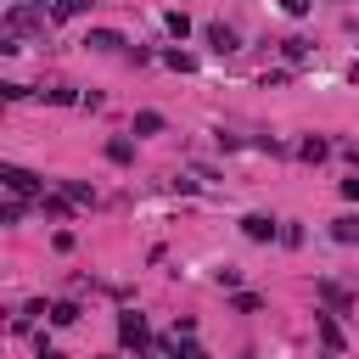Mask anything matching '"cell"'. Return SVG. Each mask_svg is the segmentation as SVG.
I'll return each mask as SVG.
<instances>
[{
	"label": "cell",
	"instance_id": "4fadbf2b",
	"mask_svg": "<svg viewBox=\"0 0 359 359\" xmlns=\"http://www.w3.org/2000/svg\"><path fill=\"white\" fill-rule=\"evenodd\" d=\"M45 101H50V107H79V101H84V95H79V90H67V84H62V90H45Z\"/></svg>",
	"mask_w": 359,
	"mask_h": 359
},
{
	"label": "cell",
	"instance_id": "603a6c76",
	"mask_svg": "<svg viewBox=\"0 0 359 359\" xmlns=\"http://www.w3.org/2000/svg\"><path fill=\"white\" fill-rule=\"evenodd\" d=\"M280 6H286L292 17H309V11H314V0H280Z\"/></svg>",
	"mask_w": 359,
	"mask_h": 359
},
{
	"label": "cell",
	"instance_id": "3957f363",
	"mask_svg": "<svg viewBox=\"0 0 359 359\" xmlns=\"http://www.w3.org/2000/svg\"><path fill=\"white\" fill-rule=\"evenodd\" d=\"M118 337H123L129 348H146V342H151V325H146L140 314H118Z\"/></svg>",
	"mask_w": 359,
	"mask_h": 359
},
{
	"label": "cell",
	"instance_id": "52a82bcc",
	"mask_svg": "<svg viewBox=\"0 0 359 359\" xmlns=\"http://www.w3.org/2000/svg\"><path fill=\"white\" fill-rule=\"evenodd\" d=\"M314 325H320V342H325L331 353H342V325H337L331 314H314Z\"/></svg>",
	"mask_w": 359,
	"mask_h": 359
},
{
	"label": "cell",
	"instance_id": "ac0fdd59",
	"mask_svg": "<svg viewBox=\"0 0 359 359\" xmlns=\"http://www.w3.org/2000/svg\"><path fill=\"white\" fill-rule=\"evenodd\" d=\"M50 320H56V325H73V320H79V303H50Z\"/></svg>",
	"mask_w": 359,
	"mask_h": 359
},
{
	"label": "cell",
	"instance_id": "44dd1931",
	"mask_svg": "<svg viewBox=\"0 0 359 359\" xmlns=\"http://www.w3.org/2000/svg\"><path fill=\"white\" fill-rule=\"evenodd\" d=\"M280 50H286V62H303V56H309V39H286Z\"/></svg>",
	"mask_w": 359,
	"mask_h": 359
},
{
	"label": "cell",
	"instance_id": "8992f818",
	"mask_svg": "<svg viewBox=\"0 0 359 359\" xmlns=\"http://www.w3.org/2000/svg\"><path fill=\"white\" fill-rule=\"evenodd\" d=\"M331 241H342V247H359V213H342V219H331Z\"/></svg>",
	"mask_w": 359,
	"mask_h": 359
},
{
	"label": "cell",
	"instance_id": "5b68a950",
	"mask_svg": "<svg viewBox=\"0 0 359 359\" xmlns=\"http://www.w3.org/2000/svg\"><path fill=\"white\" fill-rule=\"evenodd\" d=\"M241 230H247V241H275V236H280V224H275L269 213H247Z\"/></svg>",
	"mask_w": 359,
	"mask_h": 359
},
{
	"label": "cell",
	"instance_id": "6da1fadb",
	"mask_svg": "<svg viewBox=\"0 0 359 359\" xmlns=\"http://www.w3.org/2000/svg\"><path fill=\"white\" fill-rule=\"evenodd\" d=\"M0 185H6L17 202H39V196H45L39 174H28V168H17V163H6V168H0Z\"/></svg>",
	"mask_w": 359,
	"mask_h": 359
},
{
	"label": "cell",
	"instance_id": "ffe728a7",
	"mask_svg": "<svg viewBox=\"0 0 359 359\" xmlns=\"http://www.w3.org/2000/svg\"><path fill=\"white\" fill-rule=\"evenodd\" d=\"M230 303H236V314H258V309H264V303H258V297H252V292H236V297H230Z\"/></svg>",
	"mask_w": 359,
	"mask_h": 359
},
{
	"label": "cell",
	"instance_id": "9c48e42d",
	"mask_svg": "<svg viewBox=\"0 0 359 359\" xmlns=\"http://www.w3.org/2000/svg\"><path fill=\"white\" fill-rule=\"evenodd\" d=\"M325 151H331V140H320V135H303V140H297V157H303V163H320Z\"/></svg>",
	"mask_w": 359,
	"mask_h": 359
},
{
	"label": "cell",
	"instance_id": "d4e9b609",
	"mask_svg": "<svg viewBox=\"0 0 359 359\" xmlns=\"http://www.w3.org/2000/svg\"><path fill=\"white\" fill-rule=\"evenodd\" d=\"M39 359H62V353H56V348H39Z\"/></svg>",
	"mask_w": 359,
	"mask_h": 359
},
{
	"label": "cell",
	"instance_id": "cb8c5ba5",
	"mask_svg": "<svg viewBox=\"0 0 359 359\" xmlns=\"http://www.w3.org/2000/svg\"><path fill=\"white\" fill-rule=\"evenodd\" d=\"M342 196H348V202H359V174H353V180H342Z\"/></svg>",
	"mask_w": 359,
	"mask_h": 359
},
{
	"label": "cell",
	"instance_id": "7c38bea8",
	"mask_svg": "<svg viewBox=\"0 0 359 359\" xmlns=\"http://www.w3.org/2000/svg\"><path fill=\"white\" fill-rule=\"evenodd\" d=\"M62 196H67V202H95V191H90L84 180H62Z\"/></svg>",
	"mask_w": 359,
	"mask_h": 359
},
{
	"label": "cell",
	"instance_id": "9a60e30c",
	"mask_svg": "<svg viewBox=\"0 0 359 359\" xmlns=\"http://www.w3.org/2000/svg\"><path fill=\"white\" fill-rule=\"evenodd\" d=\"M90 11V0H50V17H79Z\"/></svg>",
	"mask_w": 359,
	"mask_h": 359
},
{
	"label": "cell",
	"instance_id": "8fae6325",
	"mask_svg": "<svg viewBox=\"0 0 359 359\" xmlns=\"http://www.w3.org/2000/svg\"><path fill=\"white\" fill-rule=\"evenodd\" d=\"M107 157H112V163H135V146H129L123 135H112V140H107Z\"/></svg>",
	"mask_w": 359,
	"mask_h": 359
},
{
	"label": "cell",
	"instance_id": "30bf717a",
	"mask_svg": "<svg viewBox=\"0 0 359 359\" xmlns=\"http://www.w3.org/2000/svg\"><path fill=\"white\" fill-rule=\"evenodd\" d=\"M135 135H163V112H135Z\"/></svg>",
	"mask_w": 359,
	"mask_h": 359
},
{
	"label": "cell",
	"instance_id": "277c9868",
	"mask_svg": "<svg viewBox=\"0 0 359 359\" xmlns=\"http://www.w3.org/2000/svg\"><path fill=\"white\" fill-rule=\"evenodd\" d=\"M202 39H208V50H219V56H230L241 39H236V28H224V22H208L202 28Z\"/></svg>",
	"mask_w": 359,
	"mask_h": 359
},
{
	"label": "cell",
	"instance_id": "ba28073f",
	"mask_svg": "<svg viewBox=\"0 0 359 359\" xmlns=\"http://www.w3.org/2000/svg\"><path fill=\"white\" fill-rule=\"evenodd\" d=\"M84 45H90V50H118V45H123V34H118V28H90V39H84Z\"/></svg>",
	"mask_w": 359,
	"mask_h": 359
},
{
	"label": "cell",
	"instance_id": "d6986e66",
	"mask_svg": "<svg viewBox=\"0 0 359 359\" xmlns=\"http://www.w3.org/2000/svg\"><path fill=\"white\" fill-rule=\"evenodd\" d=\"M22 213H28V202H17V196H11V202H6V208H0V224H17V219H22Z\"/></svg>",
	"mask_w": 359,
	"mask_h": 359
},
{
	"label": "cell",
	"instance_id": "7402d4cb",
	"mask_svg": "<svg viewBox=\"0 0 359 359\" xmlns=\"http://www.w3.org/2000/svg\"><path fill=\"white\" fill-rule=\"evenodd\" d=\"M163 62H168V67H180V73H191V56H185V50H163Z\"/></svg>",
	"mask_w": 359,
	"mask_h": 359
},
{
	"label": "cell",
	"instance_id": "7a4b0ae2",
	"mask_svg": "<svg viewBox=\"0 0 359 359\" xmlns=\"http://www.w3.org/2000/svg\"><path fill=\"white\" fill-rule=\"evenodd\" d=\"M6 28H11V39H17V34H45V11H34V6H11V11H6Z\"/></svg>",
	"mask_w": 359,
	"mask_h": 359
},
{
	"label": "cell",
	"instance_id": "e0dca14e",
	"mask_svg": "<svg viewBox=\"0 0 359 359\" xmlns=\"http://www.w3.org/2000/svg\"><path fill=\"white\" fill-rule=\"evenodd\" d=\"M39 208H45L50 219H67V208H73V202H67V196H39Z\"/></svg>",
	"mask_w": 359,
	"mask_h": 359
},
{
	"label": "cell",
	"instance_id": "5bb4252c",
	"mask_svg": "<svg viewBox=\"0 0 359 359\" xmlns=\"http://www.w3.org/2000/svg\"><path fill=\"white\" fill-rule=\"evenodd\" d=\"M320 297H325V303H331V309H348V292H342V286H337V280H320Z\"/></svg>",
	"mask_w": 359,
	"mask_h": 359
},
{
	"label": "cell",
	"instance_id": "2e32d148",
	"mask_svg": "<svg viewBox=\"0 0 359 359\" xmlns=\"http://www.w3.org/2000/svg\"><path fill=\"white\" fill-rule=\"evenodd\" d=\"M163 22H168V34H174V39H185V34H191V17H185V11H168Z\"/></svg>",
	"mask_w": 359,
	"mask_h": 359
}]
</instances>
